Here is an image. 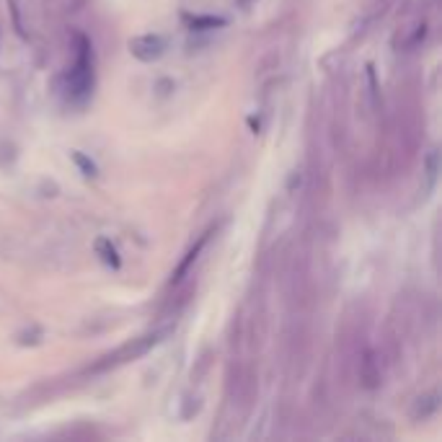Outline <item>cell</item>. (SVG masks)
<instances>
[{"mask_svg":"<svg viewBox=\"0 0 442 442\" xmlns=\"http://www.w3.org/2000/svg\"><path fill=\"white\" fill-rule=\"evenodd\" d=\"M96 248H99V253H101V258L106 261L109 266H119V256H116V248L109 243L106 238H101L99 243H96Z\"/></svg>","mask_w":442,"mask_h":442,"instance_id":"obj_4","label":"cell"},{"mask_svg":"<svg viewBox=\"0 0 442 442\" xmlns=\"http://www.w3.org/2000/svg\"><path fill=\"white\" fill-rule=\"evenodd\" d=\"M164 39L161 36H137V39L129 41V49H132V55L140 57V60H156V57L164 55Z\"/></svg>","mask_w":442,"mask_h":442,"instance_id":"obj_2","label":"cell"},{"mask_svg":"<svg viewBox=\"0 0 442 442\" xmlns=\"http://www.w3.org/2000/svg\"><path fill=\"white\" fill-rule=\"evenodd\" d=\"M78 60H75L73 70H70V96L73 99H86L91 91V83H94V65H91V47L86 36H78Z\"/></svg>","mask_w":442,"mask_h":442,"instance_id":"obj_1","label":"cell"},{"mask_svg":"<svg viewBox=\"0 0 442 442\" xmlns=\"http://www.w3.org/2000/svg\"><path fill=\"white\" fill-rule=\"evenodd\" d=\"M207 238H210V233H204L202 238H199L197 243H194V246H191V248H189V253H186V258H184V261H181V264H179L176 274H174V279H171L174 285H179V282H181V279L186 277V272H189V269H191V264L197 261L199 251H202V248H204V243H207Z\"/></svg>","mask_w":442,"mask_h":442,"instance_id":"obj_3","label":"cell"}]
</instances>
